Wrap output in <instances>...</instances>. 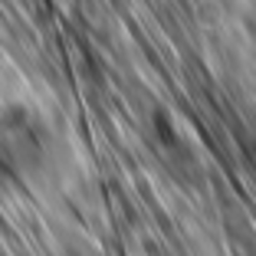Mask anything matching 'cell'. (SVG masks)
<instances>
[{"instance_id":"1","label":"cell","mask_w":256,"mask_h":256,"mask_svg":"<svg viewBox=\"0 0 256 256\" xmlns=\"http://www.w3.org/2000/svg\"><path fill=\"white\" fill-rule=\"evenodd\" d=\"M53 161V132L36 108L23 102L0 106V171L14 181H36Z\"/></svg>"}]
</instances>
